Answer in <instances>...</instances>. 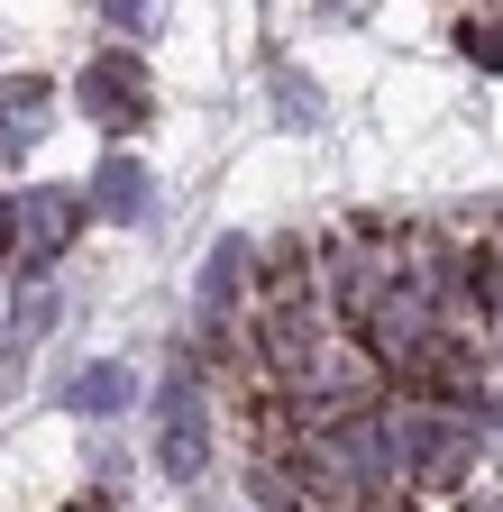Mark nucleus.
I'll return each mask as SVG.
<instances>
[{"mask_svg":"<svg viewBox=\"0 0 503 512\" xmlns=\"http://www.w3.org/2000/svg\"><path fill=\"white\" fill-rule=\"evenodd\" d=\"M74 229H83V192L74 183H28V202L10 220V266H19V284H46L55 256L74 247Z\"/></svg>","mask_w":503,"mask_h":512,"instance_id":"obj_1","label":"nucleus"},{"mask_svg":"<svg viewBox=\"0 0 503 512\" xmlns=\"http://www.w3.org/2000/svg\"><path fill=\"white\" fill-rule=\"evenodd\" d=\"M156 458H165L174 485H193L211 467V412H202V384L193 375H174L165 403H156Z\"/></svg>","mask_w":503,"mask_h":512,"instance_id":"obj_2","label":"nucleus"},{"mask_svg":"<svg viewBox=\"0 0 503 512\" xmlns=\"http://www.w3.org/2000/svg\"><path fill=\"white\" fill-rule=\"evenodd\" d=\"M83 110H92V128H138V119L156 110V92H147V64H138L129 46L92 55V64H83Z\"/></svg>","mask_w":503,"mask_h":512,"instance_id":"obj_3","label":"nucleus"},{"mask_svg":"<svg viewBox=\"0 0 503 512\" xmlns=\"http://www.w3.org/2000/svg\"><path fill=\"white\" fill-rule=\"evenodd\" d=\"M46 119H55V83H37V74H10V83H0V165H19L46 138Z\"/></svg>","mask_w":503,"mask_h":512,"instance_id":"obj_4","label":"nucleus"},{"mask_svg":"<svg viewBox=\"0 0 503 512\" xmlns=\"http://www.w3.org/2000/svg\"><path fill=\"white\" fill-rule=\"evenodd\" d=\"M247 256H257V247H247L238 229L202 256V284H193V311H202V330H229V311H238V293H247Z\"/></svg>","mask_w":503,"mask_h":512,"instance_id":"obj_5","label":"nucleus"},{"mask_svg":"<svg viewBox=\"0 0 503 512\" xmlns=\"http://www.w3.org/2000/svg\"><path fill=\"white\" fill-rule=\"evenodd\" d=\"M129 394H138V375L119 366V357H101V366H83V375L65 384V412H83V421H119V412H129Z\"/></svg>","mask_w":503,"mask_h":512,"instance_id":"obj_6","label":"nucleus"},{"mask_svg":"<svg viewBox=\"0 0 503 512\" xmlns=\"http://www.w3.org/2000/svg\"><path fill=\"white\" fill-rule=\"evenodd\" d=\"M92 202H101V220L138 229V220H147V165H129V156H101V174H92Z\"/></svg>","mask_w":503,"mask_h":512,"instance_id":"obj_7","label":"nucleus"},{"mask_svg":"<svg viewBox=\"0 0 503 512\" xmlns=\"http://www.w3.org/2000/svg\"><path fill=\"white\" fill-rule=\"evenodd\" d=\"M275 101H284V128H311V119H321V92H311L293 64H275Z\"/></svg>","mask_w":503,"mask_h":512,"instance_id":"obj_8","label":"nucleus"},{"mask_svg":"<svg viewBox=\"0 0 503 512\" xmlns=\"http://www.w3.org/2000/svg\"><path fill=\"white\" fill-rule=\"evenodd\" d=\"M458 55L485 64V74H503V19H467V28H458Z\"/></svg>","mask_w":503,"mask_h":512,"instance_id":"obj_9","label":"nucleus"},{"mask_svg":"<svg viewBox=\"0 0 503 512\" xmlns=\"http://www.w3.org/2000/svg\"><path fill=\"white\" fill-rule=\"evenodd\" d=\"M46 330H55V293L46 284H19V348H37Z\"/></svg>","mask_w":503,"mask_h":512,"instance_id":"obj_10","label":"nucleus"},{"mask_svg":"<svg viewBox=\"0 0 503 512\" xmlns=\"http://www.w3.org/2000/svg\"><path fill=\"white\" fill-rule=\"evenodd\" d=\"M476 302H485V320L503 330V256H485V266H476Z\"/></svg>","mask_w":503,"mask_h":512,"instance_id":"obj_11","label":"nucleus"},{"mask_svg":"<svg viewBox=\"0 0 503 512\" xmlns=\"http://www.w3.org/2000/svg\"><path fill=\"white\" fill-rule=\"evenodd\" d=\"M101 10H110V19H119V28H129V37H138V28H147V19H156V0H101Z\"/></svg>","mask_w":503,"mask_h":512,"instance_id":"obj_12","label":"nucleus"},{"mask_svg":"<svg viewBox=\"0 0 503 512\" xmlns=\"http://www.w3.org/2000/svg\"><path fill=\"white\" fill-rule=\"evenodd\" d=\"M10 220H19V202H0V256H10Z\"/></svg>","mask_w":503,"mask_h":512,"instance_id":"obj_13","label":"nucleus"},{"mask_svg":"<svg viewBox=\"0 0 503 512\" xmlns=\"http://www.w3.org/2000/svg\"><path fill=\"white\" fill-rule=\"evenodd\" d=\"M467 512H485V503H467Z\"/></svg>","mask_w":503,"mask_h":512,"instance_id":"obj_14","label":"nucleus"},{"mask_svg":"<svg viewBox=\"0 0 503 512\" xmlns=\"http://www.w3.org/2000/svg\"><path fill=\"white\" fill-rule=\"evenodd\" d=\"M74 512H92V503H74Z\"/></svg>","mask_w":503,"mask_h":512,"instance_id":"obj_15","label":"nucleus"}]
</instances>
